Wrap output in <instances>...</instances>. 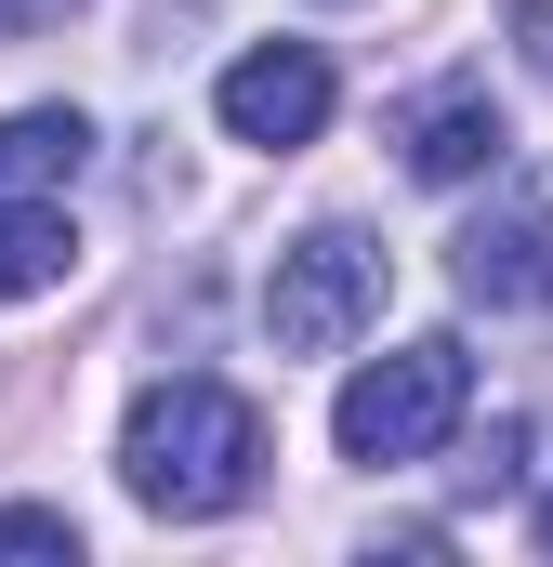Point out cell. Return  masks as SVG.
Returning a JSON list of instances; mask_svg holds the SVG:
<instances>
[{"label": "cell", "instance_id": "obj_1", "mask_svg": "<svg viewBox=\"0 0 553 567\" xmlns=\"http://www.w3.org/2000/svg\"><path fill=\"white\" fill-rule=\"evenodd\" d=\"M264 462H276L264 410H251L238 383H211V370L145 383L133 423H119V488H133L145 515H238V502L264 488Z\"/></svg>", "mask_w": 553, "mask_h": 567}, {"label": "cell", "instance_id": "obj_2", "mask_svg": "<svg viewBox=\"0 0 553 567\" xmlns=\"http://www.w3.org/2000/svg\"><path fill=\"white\" fill-rule=\"evenodd\" d=\"M461 410H474V357L461 343H396V357H369L356 383H343V410H330V435H343V462H435L448 435H461Z\"/></svg>", "mask_w": 553, "mask_h": 567}, {"label": "cell", "instance_id": "obj_3", "mask_svg": "<svg viewBox=\"0 0 553 567\" xmlns=\"http://www.w3.org/2000/svg\"><path fill=\"white\" fill-rule=\"evenodd\" d=\"M383 290H396L383 238H356V225L290 238V251H276V278H264V330H276V357H343V343L383 317Z\"/></svg>", "mask_w": 553, "mask_h": 567}, {"label": "cell", "instance_id": "obj_4", "mask_svg": "<svg viewBox=\"0 0 553 567\" xmlns=\"http://www.w3.org/2000/svg\"><path fill=\"white\" fill-rule=\"evenodd\" d=\"M330 93H343V80H330L316 40H251V53L211 80V120H225L238 145H264V158H290V145L330 133Z\"/></svg>", "mask_w": 553, "mask_h": 567}, {"label": "cell", "instance_id": "obj_5", "mask_svg": "<svg viewBox=\"0 0 553 567\" xmlns=\"http://www.w3.org/2000/svg\"><path fill=\"white\" fill-rule=\"evenodd\" d=\"M448 278H461V303H488V317L553 303V185H514L501 212H474L448 238Z\"/></svg>", "mask_w": 553, "mask_h": 567}, {"label": "cell", "instance_id": "obj_6", "mask_svg": "<svg viewBox=\"0 0 553 567\" xmlns=\"http://www.w3.org/2000/svg\"><path fill=\"white\" fill-rule=\"evenodd\" d=\"M501 158H514V120H501L488 80H448L435 106H409V172L421 185H474V172H501Z\"/></svg>", "mask_w": 553, "mask_h": 567}, {"label": "cell", "instance_id": "obj_7", "mask_svg": "<svg viewBox=\"0 0 553 567\" xmlns=\"http://www.w3.org/2000/svg\"><path fill=\"white\" fill-rule=\"evenodd\" d=\"M80 265V238H66V212L40 198V185H13L0 198V303H27V290H53Z\"/></svg>", "mask_w": 553, "mask_h": 567}, {"label": "cell", "instance_id": "obj_8", "mask_svg": "<svg viewBox=\"0 0 553 567\" xmlns=\"http://www.w3.org/2000/svg\"><path fill=\"white\" fill-rule=\"evenodd\" d=\"M93 172V120L80 106H13L0 120V185H80Z\"/></svg>", "mask_w": 553, "mask_h": 567}, {"label": "cell", "instance_id": "obj_9", "mask_svg": "<svg viewBox=\"0 0 553 567\" xmlns=\"http://www.w3.org/2000/svg\"><path fill=\"white\" fill-rule=\"evenodd\" d=\"M0 555H53V567H80V515H66V502H0Z\"/></svg>", "mask_w": 553, "mask_h": 567}, {"label": "cell", "instance_id": "obj_10", "mask_svg": "<svg viewBox=\"0 0 553 567\" xmlns=\"http://www.w3.org/2000/svg\"><path fill=\"white\" fill-rule=\"evenodd\" d=\"M80 0H0V40H40V27H66Z\"/></svg>", "mask_w": 553, "mask_h": 567}, {"label": "cell", "instance_id": "obj_11", "mask_svg": "<svg viewBox=\"0 0 553 567\" xmlns=\"http://www.w3.org/2000/svg\"><path fill=\"white\" fill-rule=\"evenodd\" d=\"M514 40H528V66L553 80V0H514Z\"/></svg>", "mask_w": 553, "mask_h": 567}, {"label": "cell", "instance_id": "obj_12", "mask_svg": "<svg viewBox=\"0 0 553 567\" xmlns=\"http://www.w3.org/2000/svg\"><path fill=\"white\" fill-rule=\"evenodd\" d=\"M541 555H553V502H541Z\"/></svg>", "mask_w": 553, "mask_h": 567}]
</instances>
